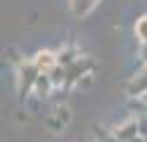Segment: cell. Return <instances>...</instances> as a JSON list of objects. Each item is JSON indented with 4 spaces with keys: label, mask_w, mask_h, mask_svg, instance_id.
<instances>
[{
    "label": "cell",
    "mask_w": 147,
    "mask_h": 142,
    "mask_svg": "<svg viewBox=\"0 0 147 142\" xmlns=\"http://www.w3.org/2000/svg\"><path fill=\"white\" fill-rule=\"evenodd\" d=\"M38 76H40V71L33 64V59L31 62H19V66H17V90L22 95L33 92V85L38 81Z\"/></svg>",
    "instance_id": "cell-1"
},
{
    "label": "cell",
    "mask_w": 147,
    "mask_h": 142,
    "mask_svg": "<svg viewBox=\"0 0 147 142\" xmlns=\"http://www.w3.org/2000/svg\"><path fill=\"white\" fill-rule=\"evenodd\" d=\"M33 64L38 66L40 73H52L59 66V55L52 52V50H38L33 55Z\"/></svg>",
    "instance_id": "cell-2"
},
{
    "label": "cell",
    "mask_w": 147,
    "mask_h": 142,
    "mask_svg": "<svg viewBox=\"0 0 147 142\" xmlns=\"http://www.w3.org/2000/svg\"><path fill=\"white\" fill-rule=\"evenodd\" d=\"M112 133L116 135V140L128 142V140H133V137L140 135V121H135V118H126V121L119 123V126H114Z\"/></svg>",
    "instance_id": "cell-3"
},
{
    "label": "cell",
    "mask_w": 147,
    "mask_h": 142,
    "mask_svg": "<svg viewBox=\"0 0 147 142\" xmlns=\"http://www.w3.org/2000/svg\"><path fill=\"white\" fill-rule=\"evenodd\" d=\"M126 92L131 95V97H145L147 95V64H145V69L138 76L131 78V83L126 85Z\"/></svg>",
    "instance_id": "cell-4"
},
{
    "label": "cell",
    "mask_w": 147,
    "mask_h": 142,
    "mask_svg": "<svg viewBox=\"0 0 147 142\" xmlns=\"http://www.w3.org/2000/svg\"><path fill=\"white\" fill-rule=\"evenodd\" d=\"M52 88H55V83L50 78V73H40L38 81H36V85H33V95H36V97H40V100H45V97H50Z\"/></svg>",
    "instance_id": "cell-5"
},
{
    "label": "cell",
    "mask_w": 147,
    "mask_h": 142,
    "mask_svg": "<svg viewBox=\"0 0 147 142\" xmlns=\"http://www.w3.org/2000/svg\"><path fill=\"white\" fill-rule=\"evenodd\" d=\"M97 3L100 0H69V7L76 17H88L97 7Z\"/></svg>",
    "instance_id": "cell-6"
},
{
    "label": "cell",
    "mask_w": 147,
    "mask_h": 142,
    "mask_svg": "<svg viewBox=\"0 0 147 142\" xmlns=\"http://www.w3.org/2000/svg\"><path fill=\"white\" fill-rule=\"evenodd\" d=\"M57 55H59V66H71L74 62H78V59H81V57L76 55V50H71V47H69V50L57 52Z\"/></svg>",
    "instance_id": "cell-7"
},
{
    "label": "cell",
    "mask_w": 147,
    "mask_h": 142,
    "mask_svg": "<svg viewBox=\"0 0 147 142\" xmlns=\"http://www.w3.org/2000/svg\"><path fill=\"white\" fill-rule=\"evenodd\" d=\"M135 38L140 43H147V14L135 22Z\"/></svg>",
    "instance_id": "cell-8"
},
{
    "label": "cell",
    "mask_w": 147,
    "mask_h": 142,
    "mask_svg": "<svg viewBox=\"0 0 147 142\" xmlns=\"http://www.w3.org/2000/svg\"><path fill=\"white\" fill-rule=\"evenodd\" d=\"M50 78H52V83H55V88L62 85V83H67V66H57V69L50 73Z\"/></svg>",
    "instance_id": "cell-9"
},
{
    "label": "cell",
    "mask_w": 147,
    "mask_h": 142,
    "mask_svg": "<svg viewBox=\"0 0 147 142\" xmlns=\"http://www.w3.org/2000/svg\"><path fill=\"white\" fill-rule=\"evenodd\" d=\"M140 57H142L145 64H147V43H140Z\"/></svg>",
    "instance_id": "cell-10"
},
{
    "label": "cell",
    "mask_w": 147,
    "mask_h": 142,
    "mask_svg": "<svg viewBox=\"0 0 147 142\" xmlns=\"http://www.w3.org/2000/svg\"><path fill=\"white\" fill-rule=\"evenodd\" d=\"M102 142H121V140H116V135H114V133H109V135H107Z\"/></svg>",
    "instance_id": "cell-11"
},
{
    "label": "cell",
    "mask_w": 147,
    "mask_h": 142,
    "mask_svg": "<svg viewBox=\"0 0 147 142\" xmlns=\"http://www.w3.org/2000/svg\"><path fill=\"white\" fill-rule=\"evenodd\" d=\"M128 142H145V137H142V135H138V137H133V140H128Z\"/></svg>",
    "instance_id": "cell-12"
},
{
    "label": "cell",
    "mask_w": 147,
    "mask_h": 142,
    "mask_svg": "<svg viewBox=\"0 0 147 142\" xmlns=\"http://www.w3.org/2000/svg\"><path fill=\"white\" fill-rule=\"evenodd\" d=\"M145 100H147V95H145Z\"/></svg>",
    "instance_id": "cell-13"
}]
</instances>
